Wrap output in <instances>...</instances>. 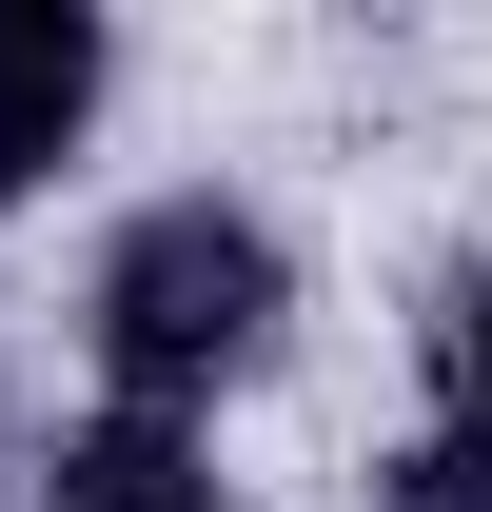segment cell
<instances>
[{"label":"cell","instance_id":"obj_5","mask_svg":"<svg viewBox=\"0 0 492 512\" xmlns=\"http://www.w3.org/2000/svg\"><path fill=\"white\" fill-rule=\"evenodd\" d=\"M374 512H492V473L433 434V453H394V473H374Z\"/></svg>","mask_w":492,"mask_h":512},{"label":"cell","instance_id":"obj_1","mask_svg":"<svg viewBox=\"0 0 492 512\" xmlns=\"http://www.w3.org/2000/svg\"><path fill=\"white\" fill-rule=\"evenodd\" d=\"M276 237H256L237 197H158V217H119V256H99V375H119V414H197L217 375H256L276 355Z\"/></svg>","mask_w":492,"mask_h":512},{"label":"cell","instance_id":"obj_2","mask_svg":"<svg viewBox=\"0 0 492 512\" xmlns=\"http://www.w3.org/2000/svg\"><path fill=\"white\" fill-rule=\"evenodd\" d=\"M99 79H119V40H99L79 0H0V197H40V178L79 158Z\"/></svg>","mask_w":492,"mask_h":512},{"label":"cell","instance_id":"obj_4","mask_svg":"<svg viewBox=\"0 0 492 512\" xmlns=\"http://www.w3.org/2000/svg\"><path fill=\"white\" fill-rule=\"evenodd\" d=\"M433 355H453V414H433V434L492 473V276H453V335H433Z\"/></svg>","mask_w":492,"mask_h":512},{"label":"cell","instance_id":"obj_3","mask_svg":"<svg viewBox=\"0 0 492 512\" xmlns=\"http://www.w3.org/2000/svg\"><path fill=\"white\" fill-rule=\"evenodd\" d=\"M40 512H237V493H217V453H197L178 414H99V434H60Z\"/></svg>","mask_w":492,"mask_h":512}]
</instances>
